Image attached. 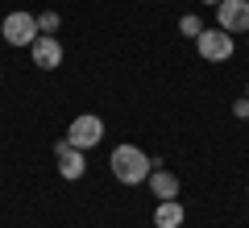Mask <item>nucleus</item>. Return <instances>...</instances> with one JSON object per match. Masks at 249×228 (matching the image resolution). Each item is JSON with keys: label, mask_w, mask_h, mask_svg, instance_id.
Wrapping results in <instances>:
<instances>
[{"label": "nucleus", "mask_w": 249, "mask_h": 228, "mask_svg": "<svg viewBox=\"0 0 249 228\" xmlns=\"http://www.w3.org/2000/svg\"><path fill=\"white\" fill-rule=\"evenodd\" d=\"M183 203L178 199H158V208H154V228H178L183 224Z\"/></svg>", "instance_id": "obj_9"}, {"label": "nucleus", "mask_w": 249, "mask_h": 228, "mask_svg": "<svg viewBox=\"0 0 249 228\" xmlns=\"http://www.w3.org/2000/svg\"><path fill=\"white\" fill-rule=\"evenodd\" d=\"M0 34H4V42H9V46H34L42 29H37L34 13H9L4 25H0Z\"/></svg>", "instance_id": "obj_2"}, {"label": "nucleus", "mask_w": 249, "mask_h": 228, "mask_svg": "<svg viewBox=\"0 0 249 228\" xmlns=\"http://www.w3.org/2000/svg\"><path fill=\"white\" fill-rule=\"evenodd\" d=\"M204 4H212V9H216V4H220V0H204Z\"/></svg>", "instance_id": "obj_13"}, {"label": "nucleus", "mask_w": 249, "mask_h": 228, "mask_svg": "<svg viewBox=\"0 0 249 228\" xmlns=\"http://www.w3.org/2000/svg\"><path fill=\"white\" fill-rule=\"evenodd\" d=\"M29 58L37 70H58L62 67V42L54 34H37V42L29 46Z\"/></svg>", "instance_id": "obj_6"}, {"label": "nucleus", "mask_w": 249, "mask_h": 228, "mask_svg": "<svg viewBox=\"0 0 249 228\" xmlns=\"http://www.w3.org/2000/svg\"><path fill=\"white\" fill-rule=\"evenodd\" d=\"M54 158H58V175H62V178H71V183H75V178H83V170H88V162H83V149H75L67 137L54 145Z\"/></svg>", "instance_id": "obj_7"}, {"label": "nucleus", "mask_w": 249, "mask_h": 228, "mask_svg": "<svg viewBox=\"0 0 249 228\" xmlns=\"http://www.w3.org/2000/svg\"><path fill=\"white\" fill-rule=\"evenodd\" d=\"M216 25L224 34H249V0H220L216 4Z\"/></svg>", "instance_id": "obj_5"}, {"label": "nucleus", "mask_w": 249, "mask_h": 228, "mask_svg": "<svg viewBox=\"0 0 249 228\" xmlns=\"http://www.w3.org/2000/svg\"><path fill=\"white\" fill-rule=\"evenodd\" d=\"M196 50L204 62H229L232 58V34H224L220 25L216 29H204V34L196 37Z\"/></svg>", "instance_id": "obj_4"}, {"label": "nucleus", "mask_w": 249, "mask_h": 228, "mask_svg": "<svg viewBox=\"0 0 249 228\" xmlns=\"http://www.w3.org/2000/svg\"><path fill=\"white\" fill-rule=\"evenodd\" d=\"M108 166H112V178H116V183L137 187V183H145V178H150L154 162L145 158L137 145H116V149H112V158H108Z\"/></svg>", "instance_id": "obj_1"}, {"label": "nucleus", "mask_w": 249, "mask_h": 228, "mask_svg": "<svg viewBox=\"0 0 249 228\" xmlns=\"http://www.w3.org/2000/svg\"><path fill=\"white\" fill-rule=\"evenodd\" d=\"M232 116H241V121H245V116H249V96H245V100H237V104H232Z\"/></svg>", "instance_id": "obj_12"}, {"label": "nucleus", "mask_w": 249, "mask_h": 228, "mask_svg": "<svg viewBox=\"0 0 249 228\" xmlns=\"http://www.w3.org/2000/svg\"><path fill=\"white\" fill-rule=\"evenodd\" d=\"M67 141H71L75 149H96L100 141H104V121H100V116H91V112L75 116L71 129H67Z\"/></svg>", "instance_id": "obj_3"}, {"label": "nucleus", "mask_w": 249, "mask_h": 228, "mask_svg": "<svg viewBox=\"0 0 249 228\" xmlns=\"http://www.w3.org/2000/svg\"><path fill=\"white\" fill-rule=\"evenodd\" d=\"M150 191L154 199H178V175H170V170H150Z\"/></svg>", "instance_id": "obj_8"}, {"label": "nucleus", "mask_w": 249, "mask_h": 228, "mask_svg": "<svg viewBox=\"0 0 249 228\" xmlns=\"http://www.w3.org/2000/svg\"><path fill=\"white\" fill-rule=\"evenodd\" d=\"M58 25H62V21H58V13H42V17H37V29H42V34H54Z\"/></svg>", "instance_id": "obj_11"}, {"label": "nucleus", "mask_w": 249, "mask_h": 228, "mask_svg": "<svg viewBox=\"0 0 249 228\" xmlns=\"http://www.w3.org/2000/svg\"><path fill=\"white\" fill-rule=\"evenodd\" d=\"M178 34H183V37H199V34H204V21L187 13V17H178Z\"/></svg>", "instance_id": "obj_10"}]
</instances>
